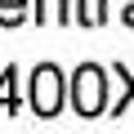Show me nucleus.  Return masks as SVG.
Wrapping results in <instances>:
<instances>
[{"instance_id": "f257e3e1", "label": "nucleus", "mask_w": 134, "mask_h": 134, "mask_svg": "<svg viewBox=\"0 0 134 134\" xmlns=\"http://www.w3.org/2000/svg\"><path fill=\"white\" fill-rule=\"evenodd\" d=\"M72 107L76 116H103L107 107V72L94 63H81L72 76Z\"/></svg>"}, {"instance_id": "f03ea898", "label": "nucleus", "mask_w": 134, "mask_h": 134, "mask_svg": "<svg viewBox=\"0 0 134 134\" xmlns=\"http://www.w3.org/2000/svg\"><path fill=\"white\" fill-rule=\"evenodd\" d=\"M63 107V72L54 63H40L31 72V112L36 116H58Z\"/></svg>"}, {"instance_id": "7ed1b4c3", "label": "nucleus", "mask_w": 134, "mask_h": 134, "mask_svg": "<svg viewBox=\"0 0 134 134\" xmlns=\"http://www.w3.org/2000/svg\"><path fill=\"white\" fill-rule=\"evenodd\" d=\"M36 18L40 23H67V0H36Z\"/></svg>"}, {"instance_id": "20e7f679", "label": "nucleus", "mask_w": 134, "mask_h": 134, "mask_svg": "<svg viewBox=\"0 0 134 134\" xmlns=\"http://www.w3.org/2000/svg\"><path fill=\"white\" fill-rule=\"evenodd\" d=\"M103 5H107V0H76V18L85 27H98L103 23Z\"/></svg>"}, {"instance_id": "39448f33", "label": "nucleus", "mask_w": 134, "mask_h": 134, "mask_svg": "<svg viewBox=\"0 0 134 134\" xmlns=\"http://www.w3.org/2000/svg\"><path fill=\"white\" fill-rule=\"evenodd\" d=\"M27 18V0H0V23L5 27H18Z\"/></svg>"}, {"instance_id": "423d86ee", "label": "nucleus", "mask_w": 134, "mask_h": 134, "mask_svg": "<svg viewBox=\"0 0 134 134\" xmlns=\"http://www.w3.org/2000/svg\"><path fill=\"white\" fill-rule=\"evenodd\" d=\"M14 81H18V72H14V67H5V76H0V103H5L9 112L18 107V90H14Z\"/></svg>"}, {"instance_id": "0eeeda50", "label": "nucleus", "mask_w": 134, "mask_h": 134, "mask_svg": "<svg viewBox=\"0 0 134 134\" xmlns=\"http://www.w3.org/2000/svg\"><path fill=\"white\" fill-rule=\"evenodd\" d=\"M116 76H121V81H125V90H121V98H116V103H112V116H121V112H125V107H130V103H134V76H130V72H125V67H116Z\"/></svg>"}, {"instance_id": "6e6552de", "label": "nucleus", "mask_w": 134, "mask_h": 134, "mask_svg": "<svg viewBox=\"0 0 134 134\" xmlns=\"http://www.w3.org/2000/svg\"><path fill=\"white\" fill-rule=\"evenodd\" d=\"M121 18H125V23L134 27V0H125V14H121Z\"/></svg>"}]
</instances>
